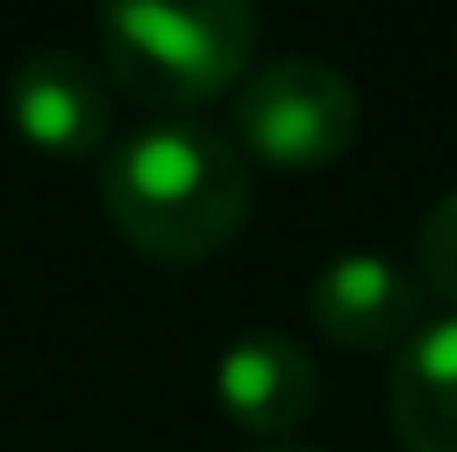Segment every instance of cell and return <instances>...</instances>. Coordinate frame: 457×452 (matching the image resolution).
Masks as SVG:
<instances>
[{
  "label": "cell",
  "instance_id": "cell-2",
  "mask_svg": "<svg viewBox=\"0 0 457 452\" xmlns=\"http://www.w3.org/2000/svg\"><path fill=\"white\" fill-rule=\"evenodd\" d=\"M116 81L156 111H191L249 76L255 0H99Z\"/></svg>",
  "mask_w": 457,
  "mask_h": 452
},
{
  "label": "cell",
  "instance_id": "cell-3",
  "mask_svg": "<svg viewBox=\"0 0 457 452\" xmlns=\"http://www.w3.org/2000/svg\"><path fill=\"white\" fill-rule=\"evenodd\" d=\"M244 151L278 169H324L359 139V93L324 58H272L232 88Z\"/></svg>",
  "mask_w": 457,
  "mask_h": 452
},
{
  "label": "cell",
  "instance_id": "cell-1",
  "mask_svg": "<svg viewBox=\"0 0 457 452\" xmlns=\"http://www.w3.org/2000/svg\"><path fill=\"white\" fill-rule=\"evenodd\" d=\"M99 197L116 232L156 261H203L249 215V163L197 116H151L99 163Z\"/></svg>",
  "mask_w": 457,
  "mask_h": 452
},
{
  "label": "cell",
  "instance_id": "cell-4",
  "mask_svg": "<svg viewBox=\"0 0 457 452\" xmlns=\"http://www.w3.org/2000/svg\"><path fill=\"white\" fill-rule=\"evenodd\" d=\"M307 314L336 348H388L423 325V284L394 255L347 249L312 272Z\"/></svg>",
  "mask_w": 457,
  "mask_h": 452
},
{
  "label": "cell",
  "instance_id": "cell-9",
  "mask_svg": "<svg viewBox=\"0 0 457 452\" xmlns=\"http://www.w3.org/2000/svg\"><path fill=\"white\" fill-rule=\"evenodd\" d=\"M261 452H312V447H261Z\"/></svg>",
  "mask_w": 457,
  "mask_h": 452
},
{
  "label": "cell",
  "instance_id": "cell-7",
  "mask_svg": "<svg viewBox=\"0 0 457 452\" xmlns=\"http://www.w3.org/2000/svg\"><path fill=\"white\" fill-rule=\"evenodd\" d=\"M388 418L405 452H457V314L405 337L388 372Z\"/></svg>",
  "mask_w": 457,
  "mask_h": 452
},
{
  "label": "cell",
  "instance_id": "cell-8",
  "mask_svg": "<svg viewBox=\"0 0 457 452\" xmlns=\"http://www.w3.org/2000/svg\"><path fill=\"white\" fill-rule=\"evenodd\" d=\"M417 267H423L428 290L457 302V186L428 209L423 232H417Z\"/></svg>",
  "mask_w": 457,
  "mask_h": 452
},
{
  "label": "cell",
  "instance_id": "cell-5",
  "mask_svg": "<svg viewBox=\"0 0 457 452\" xmlns=\"http://www.w3.org/2000/svg\"><path fill=\"white\" fill-rule=\"evenodd\" d=\"M214 400L249 435H290L319 406V365L290 331H244L214 360Z\"/></svg>",
  "mask_w": 457,
  "mask_h": 452
},
{
  "label": "cell",
  "instance_id": "cell-6",
  "mask_svg": "<svg viewBox=\"0 0 457 452\" xmlns=\"http://www.w3.org/2000/svg\"><path fill=\"white\" fill-rule=\"evenodd\" d=\"M12 122L46 157H87L111 134V88L70 46H35L12 70Z\"/></svg>",
  "mask_w": 457,
  "mask_h": 452
}]
</instances>
